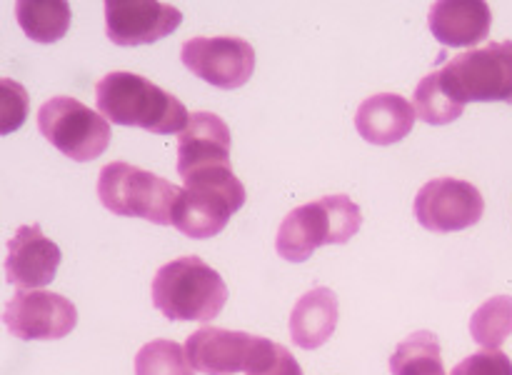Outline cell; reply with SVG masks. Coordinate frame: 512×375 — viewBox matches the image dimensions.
<instances>
[{"label":"cell","instance_id":"cell-14","mask_svg":"<svg viewBox=\"0 0 512 375\" xmlns=\"http://www.w3.org/2000/svg\"><path fill=\"white\" fill-rule=\"evenodd\" d=\"M210 168H230V128L220 115L198 110L178 135L180 178Z\"/></svg>","mask_w":512,"mask_h":375},{"label":"cell","instance_id":"cell-21","mask_svg":"<svg viewBox=\"0 0 512 375\" xmlns=\"http://www.w3.org/2000/svg\"><path fill=\"white\" fill-rule=\"evenodd\" d=\"M135 375H193L185 348L175 340H150L135 355Z\"/></svg>","mask_w":512,"mask_h":375},{"label":"cell","instance_id":"cell-8","mask_svg":"<svg viewBox=\"0 0 512 375\" xmlns=\"http://www.w3.org/2000/svg\"><path fill=\"white\" fill-rule=\"evenodd\" d=\"M180 60L193 75L220 90H235L250 80L255 70V50L235 35L190 38L183 43Z\"/></svg>","mask_w":512,"mask_h":375},{"label":"cell","instance_id":"cell-7","mask_svg":"<svg viewBox=\"0 0 512 375\" xmlns=\"http://www.w3.org/2000/svg\"><path fill=\"white\" fill-rule=\"evenodd\" d=\"M38 130L53 148L75 163L95 160L110 145L108 120L70 95H55L40 105Z\"/></svg>","mask_w":512,"mask_h":375},{"label":"cell","instance_id":"cell-15","mask_svg":"<svg viewBox=\"0 0 512 375\" xmlns=\"http://www.w3.org/2000/svg\"><path fill=\"white\" fill-rule=\"evenodd\" d=\"M430 33L448 48H468L488 38L493 13L483 0H443L430 5Z\"/></svg>","mask_w":512,"mask_h":375},{"label":"cell","instance_id":"cell-11","mask_svg":"<svg viewBox=\"0 0 512 375\" xmlns=\"http://www.w3.org/2000/svg\"><path fill=\"white\" fill-rule=\"evenodd\" d=\"M183 23L175 5L160 0H108L105 35L120 48H135L165 38Z\"/></svg>","mask_w":512,"mask_h":375},{"label":"cell","instance_id":"cell-19","mask_svg":"<svg viewBox=\"0 0 512 375\" xmlns=\"http://www.w3.org/2000/svg\"><path fill=\"white\" fill-rule=\"evenodd\" d=\"M393 375H448L440 353L438 335L430 330H418L408 335L390 355Z\"/></svg>","mask_w":512,"mask_h":375},{"label":"cell","instance_id":"cell-24","mask_svg":"<svg viewBox=\"0 0 512 375\" xmlns=\"http://www.w3.org/2000/svg\"><path fill=\"white\" fill-rule=\"evenodd\" d=\"M248 375H303L298 360L290 355V350L285 345L273 343V340H265L263 350L255 358V363L245 370Z\"/></svg>","mask_w":512,"mask_h":375},{"label":"cell","instance_id":"cell-9","mask_svg":"<svg viewBox=\"0 0 512 375\" xmlns=\"http://www.w3.org/2000/svg\"><path fill=\"white\" fill-rule=\"evenodd\" d=\"M485 213L480 190L468 180L435 178L415 195V218L430 233H458Z\"/></svg>","mask_w":512,"mask_h":375},{"label":"cell","instance_id":"cell-4","mask_svg":"<svg viewBox=\"0 0 512 375\" xmlns=\"http://www.w3.org/2000/svg\"><path fill=\"white\" fill-rule=\"evenodd\" d=\"M173 205V225L195 240L223 233L230 215L245 205V185L233 168H210L183 178Z\"/></svg>","mask_w":512,"mask_h":375},{"label":"cell","instance_id":"cell-20","mask_svg":"<svg viewBox=\"0 0 512 375\" xmlns=\"http://www.w3.org/2000/svg\"><path fill=\"white\" fill-rule=\"evenodd\" d=\"M470 335L485 350H498L512 335V295H493L470 318Z\"/></svg>","mask_w":512,"mask_h":375},{"label":"cell","instance_id":"cell-17","mask_svg":"<svg viewBox=\"0 0 512 375\" xmlns=\"http://www.w3.org/2000/svg\"><path fill=\"white\" fill-rule=\"evenodd\" d=\"M338 325V295L330 288H313L293 305L290 338L298 348L315 350L328 343Z\"/></svg>","mask_w":512,"mask_h":375},{"label":"cell","instance_id":"cell-22","mask_svg":"<svg viewBox=\"0 0 512 375\" xmlns=\"http://www.w3.org/2000/svg\"><path fill=\"white\" fill-rule=\"evenodd\" d=\"M463 105L455 103L440 85L438 70L425 75L415 88V113L428 125H448L463 115Z\"/></svg>","mask_w":512,"mask_h":375},{"label":"cell","instance_id":"cell-3","mask_svg":"<svg viewBox=\"0 0 512 375\" xmlns=\"http://www.w3.org/2000/svg\"><path fill=\"white\" fill-rule=\"evenodd\" d=\"M363 225L358 203L348 195H325L290 210L278 228L275 250L288 263H305L320 245H343Z\"/></svg>","mask_w":512,"mask_h":375},{"label":"cell","instance_id":"cell-1","mask_svg":"<svg viewBox=\"0 0 512 375\" xmlns=\"http://www.w3.org/2000/svg\"><path fill=\"white\" fill-rule=\"evenodd\" d=\"M98 113L115 125L143 128L155 135L178 133L188 125L190 113L183 100L128 70H113L95 85Z\"/></svg>","mask_w":512,"mask_h":375},{"label":"cell","instance_id":"cell-2","mask_svg":"<svg viewBox=\"0 0 512 375\" xmlns=\"http://www.w3.org/2000/svg\"><path fill=\"white\" fill-rule=\"evenodd\" d=\"M153 305L168 320L208 323L228 303V285L218 270L198 255L170 260L155 273L150 285Z\"/></svg>","mask_w":512,"mask_h":375},{"label":"cell","instance_id":"cell-18","mask_svg":"<svg viewBox=\"0 0 512 375\" xmlns=\"http://www.w3.org/2000/svg\"><path fill=\"white\" fill-rule=\"evenodd\" d=\"M15 18L35 43H58L70 28V5L63 0H20L15 3Z\"/></svg>","mask_w":512,"mask_h":375},{"label":"cell","instance_id":"cell-25","mask_svg":"<svg viewBox=\"0 0 512 375\" xmlns=\"http://www.w3.org/2000/svg\"><path fill=\"white\" fill-rule=\"evenodd\" d=\"M450 375H512V360L503 350H480L455 365Z\"/></svg>","mask_w":512,"mask_h":375},{"label":"cell","instance_id":"cell-5","mask_svg":"<svg viewBox=\"0 0 512 375\" xmlns=\"http://www.w3.org/2000/svg\"><path fill=\"white\" fill-rule=\"evenodd\" d=\"M440 85L458 105L512 103V40L453 55L438 70Z\"/></svg>","mask_w":512,"mask_h":375},{"label":"cell","instance_id":"cell-13","mask_svg":"<svg viewBox=\"0 0 512 375\" xmlns=\"http://www.w3.org/2000/svg\"><path fill=\"white\" fill-rule=\"evenodd\" d=\"M60 260L63 253L53 240L45 238L40 225H20L8 243L3 265L5 280L23 290L43 288L53 283Z\"/></svg>","mask_w":512,"mask_h":375},{"label":"cell","instance_id":"cell-6","mask_svg":"<svg viewBox=\"0 0 512 375\" xmlns=\"http://www.w3.org/2000/svg\"><path fill=\"white\" fill-rule=\"evenodd\" d=\"M180 188L170 180L138 168V165L115 160L100 170L98 198L113 215L143 218L155 225L173 223V205Z\"/></svg>","mask_w":512,"mask_h":375},{"label":"cell","instance_id":"cell-16","mask_svg":"<svg viewBox=\"0 0 512 375\" xmlns=\"http://www.w3.org/2000/svg\"><path fill=\"white\" fill-rule=\"evenodd\" d=\"M415 113L413 103L403 95L378 93L363 100L355 113V128L368 143L373 145H393L403 140L413 130Z\"/></svg>","mask_w":512,"mask_h":375},{"label":"cell","instance_id":"cell-23","mask_svg":"<svg viewBox=\"0 0 512 375\" xmlns=\"http://www.w3.org/2000/svg\"><path fill=\"white\" fill-rule=\"evenodd\" d=\"M28 103V90L23 85L10 78L0 80V133L8 135L25 123Z\"/></svg>","mask_w":512,"mask_h":375},{"label":"cell","instance_id":"cell-10","mask_svg":"<svg viewBox=\"0 0 512 375\" xmlns=\"http://www.w3.org/2000/svg\"><path fill=\"white\" fill-rule=\"evenodd\" d=\"M3 323L18 340H58L78 323V310L65 295L20 290L3 305Z\"/></svg>","mask_w":512,"mask_h":375},{"label":"cell","instance_id":"cell-12","mask_svg":"<svg viewBox=\"0 0 512 375\" xmlns=\"http://www.w3.org/2000/svg\"><path fill=\"white\" fill-rule=\"evenodd\" d=\"M265 340L260 335L243 333V330H225L215 325H203L195 330L185 343L193 370L205 375H235L248 370L263 350Z\"/></svg>","mask_w":512,"mask_h":375}]
</instances>
